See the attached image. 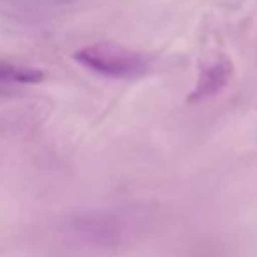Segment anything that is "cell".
Segmentation results:
<instances>
[{"label":"cell","instance_id":"3957f363","mask_svg":"<svg viewBox=\"0 0 257 257\" xmlns=\"http://www.w3.org/2000/svg\"><path fill=\"white\" fill-rule=\"evenodd\" d=\"M0 79L11 82H37L42 79V74L39 70H27V68L0 65Z\"/></svg>","mask_w":257,"mask_h":257},{"label":"cell","instance_id":"7a4b0ae2","mask_svg":"<svg viewBox=\"0 0 257 257\" xmlns=\"http://www.w3.org/2000/svg\"><path fill=\"white\" fill-rule=\"evenodd\" d=\"M231 75H233V65H231L229 58L215 60L203 68L193 93L189 95V100L194 102V100H205L212 95H217L229 82Z\"/></svg>","mask_w":257,"mask_h":257},{"label":"cell","instance_id":"6da1fadb","mask_svg":"<svg viewBox=\"0 0 257 257\" xmlns=\"http://www.w3.org/2000/svg\"><path fill=\"white\" fill-rule=\"evenodd\" d=\"M75 60L96 74L114 79L139 77L147 70L142 54L114 44H95L75 53Z\"/></svg>","mask_w":257,"mask_h":257}]
</instances>
